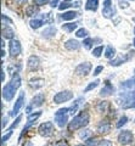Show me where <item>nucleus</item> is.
Wrapping results in <instances>:
<instances>
[{
	"mask_svg": "<svg viewBox=\"0 0 135 146\" xmlns=\"http://www.w3.org/2000/svg\"><path fill=\"white\" fill-rule=\"evenodd\" d=\"M73 98V93L69 90H64V91H60L57 93L55 96H54V102L55 104H62V102H66L71 100Z\"/></svg>",
	"mask_w": 135,
	"mask_h": 146,
	"instance_id": "nucleus-6",
	"label": "nucleus"
},
{
	"mask_svg": "<svg viewBox=\"0 0 135 146\" xmlns=\"http://www.w3.org/2000/svg\"><path fill=\"white\" fill-rule=\"evenodd\" d=\"M93 42H94V40H93L91 38H87V39H85V40H84V42H83L82 44H83V46H84L85 49H87V50H90V49H91Z\"/></svg>",
	"mask_w": 135,
	"mask_h": 146,
	"instance_id": "nucleus-32",
	"label": "nucleus"
},
{
	"mask_svg": "<svg viewBox=\"0 0 135 146\" xmlns=\"http://www.w3.org/2000/svg\"><path fill=\"white\" fill-rule=\"evenodd\" d=\"M54 146H69V144L67 143L66 140H60V141H57V143Z\"/></svg>",
	"mask_w": 135,
	"mask_h": 146,
	"instance_id": "nucleus-37",
	"label": "nucleus"
},
{
	"mask_svg": "<svg viewBox=\"0 0 135 146\" xmlns=\"http://www.w3.org/2000/svg\"><path fill=\"white\" fill-rule=\"evenodd\" d=\"M6 124H7V118L4 117V118H3V128H5Z\"/></svg>",
	"mask_w": 135,
	"mask_h": 146,
	"instance_id": "nucleus-47",
	"label": "nucleus"
},
{
	"mask_svg": "<svg viewBox=\"0 0 135 146\" xmlns=\"http://www.w3.org/2000/svg\"><path fill=\"white\" fill-rule=\"evenodd\" d=\"M27 1V0H16V3L19 4V5H22V4H24Z\"/></svg>",
	"mask_w": 135,
	"mask_h": 146,
	"instance_id": "nucleus-48",
	"label": "nucleus"
},
{
	"mask_svg": "<svg viewBox=\"0 0 135 146\" xmlns=\"http://www.w3.org/2000/svg\"><path fill=\"white\" fill-rule=\"evenodd\" d=\"M71 6H74V5H72V4H69V3H66V1H64L62 4H60L58 5V10H65V9H68V7H71Z\"/></svg>",
	"mask_w": 135,
	"mask_h": 146,
	"instance_id": "nucleus-34",
	"label": "nucleus"
},
{
	"mask_svg": "<svg viewBox=\"0 0 135 146\" xmlns=\"http://www.w3.org/2000/svg\"><path fill=\"white\" fill-rule=\"evenodd\" d=\"M82 101H83V99L80 98V99H78L77 101L73 104V106L69 107V115H74V113L77 112V110H78V107H79V105L82 104Z\"/></svg>",
	"mask_w": 135,
	"mask_h": 146,
	"instance_id": "nucleus-27",
	"label": "nucleus"
},
{
	"mask_svg": "<svg viewBox=\"0 0 135 146\" xmlns=\"http://www.w3.org/2000/svg\"><path fill=\"white\" fill-rule=\"evenodd\" d=\"M95 139H88L87 140V146H96V143H95Z\"/></svg>",
	"mask_w": 135,
	"mask_h": 146,
	"instance_id": "nucleus-40",
	"label": "nucleus"
},
{
	"mask_svg": "<svg viewBox=\"0 0 135 146\" xmlns=\"http://www.w3.org/2000/svg\"><path fill=\"white\" fill-rule=\"evenodd\" d=\"M107 107H109V102L107 101H101L97 104V111L99 112H105Z\"/></svg>",
	"mask_w": 135,
	"mask_h": 146,
	"instance_id": "nucleus-30",
	"label": "nucleus"
},
{
	"mask_svg": "<svg viewBox=\"0 0 135 146\" xmlns=\"http://www.w3.org/2000/svg\"><path fill=\"white\" fill-rule=\"evenodd\" d=\"M99 84H100V80H99V79H96V80L91 82V83H90V84H89V85L87 86V88L84 89V93H88V91L93 90V89H95V88H96V86H97Z\"/></svg>",
	"mask_w": 135,
	"mask_h": 146,
	"instance_id": "nucleus-28",
	"label": "nucleus"
},
{
	"mask_svg": "<svg viewBox=\"0 0 135 146\" xmlns=\"http://www.w3.org/2000/svg\"><path fill=\"white\" fill-rule=\"evenodd\" d=\"M133 31H134V34H135V27H134V29H133Z\"/></svg>",
	"mask_w": 135,
	"mask_h": 146,
	"instance_id": "nucleus-55",
	"label": "nucleus"
},
{
	"mask_svg": "<svg viewBox=\"0 0 135 146\" xmlns=\"http://www.w3.org/2000/svg\"><path fill=\"white\" fill-rule=\"evenodd\" d=\"M44 100H45V95L44 94H37L35 96H33L29 106L32 107V108L33 107H39V106H42V105H43Z\"/></svg>",
	"mask_w": 135,
	"mask_h": 146,
	"instance_id": "nucleus-13",
	"label": "nucleus"
},
{
	"mask_svg": "<svg viewBox=\"0 0 135 146\" xmlns=\"http://www.w3.org/2000/svg\"><path fill=\"white\" fill-rule=\"evenodd\" d=\"M118 101L122 104L123 108H130V106L135 102V90L128 91V93H123L120 95Z\"/></svg>",
	"mask_w": 135,
	"mask_h": 146,
	"instance_id": "nucleus-4",
	"label": "nucleus"
},
{
	"mask_svg": "<svg viewBox=\"0 0 135 146\" xmlns=\"http://www.w3.org/2000/svg\"><path fill=\"white\" fill-rule=\"evenodd\" d=\"M111 0H103V7H111Z\"/></svg>",
	"mask_w": 135,
	"mask_h": 146,
	"instance_id": "nucleus-44",
	"label": "nucleus"
},
{
	"mask_svg": "<svg viewBox=\"0 0 135 146\" xmlns=\"http://www.w3.org/2000/svg\"><path fill=\"white\" fill-rule=\"evenodd\" d=\"M23 105H24V91H21L20 95H19V99H17L16 102H15V106H13V110H12L11 115L16 116L17 113L21 111V108L23 107Z\"/></svg>",
	"mask_w": 135,
	"mask_h": 146,
	"instance_id": "nucleus-11",
	"label": "nucleus"
},
{
	"mask_svg": "<svg viewBox=\"0 0 135 146\" xmlns=\"http://www.w3.org/2000/svg\"><path fill=\"white\" fill-rule=\"evenodd\" d=\"M119 5H120V7H122V9H127L128 7V3L127 1H122V0H120Z\"/></svg>",
	"mask_w": 135,
	"mask_h": 146,
	"instance_id": "nucleus-45",
	"label": "nucleus"
},
{
	"mask_svg": "<svg viewBox=\"0 0 135 146\" xmlns=\"http://www.w3.org/2000/svg\"><path fill=\"white\" fill-rule=\"evenodd\" d=\"M103 51V46L102 45H100V46H97L93 50V56H95V57H100L101 56V54Z\"/></svg>",
	"mask_w": 135,
	"mask_h": 146,
	"instance_id": "nucleus-31",
	"label": "nucleus"
},
{
	"mask_svg": "<svg viewBox=\"0 0 135 146\" xmlns=\"http://www.w3.org/2000/svg\"><path fill=\"white\" fill-rule=\"evenodd\" d=\"M97 146H113V145H112L110 140H101L100 143L97 144Z\"/></svg>",
	"mask_w": 135,
	"mask_h": 146,
	"instance_id": "nucleus-36",
	"label": "nucleus"
},
{
	"mask_svg": "<svg viewBox=\"0 0 135 146\" xmlns=\"http://www.w3.org/2000/svg\"><path fill=\"white\" fill-rule=\"evenodd\" d=\"M21 85V78L19 74H13V77L11 78L10 83H7L5 86L3 88V98L4 100L6 101H11L15 96V93H16V89L20 88Z\"/></svg>",
	"mask_w": 135,
	"mask_h": 146,
	"instance_id": "nucleus-1",
	"label": "nucleus"
},
{
	"mask_svg": "<svg viewBox=\"0 0 135 146\" xmlns=\"http://www.w3.org/2000/svg\"><path fill=\"white\" fill-rule=\"evenodd\" d=\"M35 1V4H37L38 6H42V5H44V4H46L49 0H34Z\"/></svg>",
	"mask_w": 135,
	"mask_h": 146,
	"instance_id": "nucleus-41",
	"label": "nucleus"
},
{
	"mask_svg": "<svg viewBox=\"0 0 135 146\" xmlns=\"http://www.w3.org/2000/svg\"><path fill=\"white\" fill-rule=\"evenodd\" d=\"M44 83H45V80L43 78H34L29 82V86L33 89H39L42 86H44Z\"/></svg>",
	"mask_w": 135,
	"mask_h": 146,
	"instance_id": "nucleus-18",
	"label": "nucleus"
},
{
	"mask_svg": "<svg viewBox=\"0 0 135 146\" xmlns=\"http://www.w3.org/2000/svg\"><path fill=\"white\" fill-rule=\"evenodd\" d=\"M116 55V49L113 46H107L105 50V57L106 58H112Z\"/></svg>",
	"mask_w": 135,
	"mask_h": 146,
	"instance_id": "nucleus-26",
	"label": "nucleus"
},
{
	"mask_svg": "<svg viewBox=\"0 0 135 146\" xmlns=\"http://www.w3.org/2000/svg\"><path fill=\"white\" fill-rule=\"evenodd\" d=\"M90 135H91V130L85 129V130H82V131L79 133V138L82 139V140H88Z\"/></svg>",
	"mask_w": 135,
	"mask_h": 146,
	"instance_id": "nucleus-29",
	"label": "nucleus"
},
{
	"mask_svg": "<svg viewBox=\"0 0 135 146\" xmlns=\"http://www.w3.org/2000/svg\"><path fill=\"white\" fill-rule=\"evenodd\" d=\"M38 10H39V7L37 5H29L28 7L26 9V15L27 16H33V15H35V13L38 12Z\"/></svg>",
	"mask_w": 135,
	"mask_h": 146,
	"instance_id": "nucleus-25",
	"label": "nucleus"
},
{
	"mask_svg": "<svg viewBox=\"0 0 135 146\" xmlns=\"http://www.w3.org/2000/svg\"><path fill=\"white\" fill-rule=\"evenodd\" d=\"M13 35H15V32H13V29H11L9 26H6V27H4V28H3V36H4V38L12 40Z\"/></svg>",
	"mask_w": 135,
	"mask_h": 146,
	"instance_id": "nucleus-20",
	"label": "nucleus"
},
{
	"mask_svg": "<svg viewBox=\"0 0 135 146\" xmlns=\"http://www.w3.org/2000/svg\"><path fill=\"white\" fill-rule=\"evenodd\" d=\"M97 6H99V0H87V4H85V9L91 11H96Z\"/></svg>",
	"mask_w": 135,
	"mask_h": 146,
	"instance_id": "nucleus-19",
	"label": "nucleus"
},
{
	"mask_svg": "<svg viewBox=\"0 0 135 146\" xmlns=\"http://www.w3.org/2000/svg\"><path fill=\"white\" fill-rule=\"evenodd\" d=\"M88 123H89V113H87V112H80L78 116H75L73 119H72V122H69L68 129L71 131L78 130V129H80V128L85 127Z\"/></svg>",
	"mask_w": 135,
	"mask_h": 146,
	"instance_id": "nucleus-2",
	"label": "nucleus"
},
{
	"mask_svg": "<svg viewBox=\"0 0 135 146\" xmlns=\"http://www.w3.org/2000/svg\"><path fill=\"white\" fill-rule=\"evenodd\" d=\"M90 71H91V63L90 62H83V63H79V65L75 67L74 73L77 76H88Z\"/></svg>",
	"mask_w": 135,
	"mask_h": 146,
	"instance_id": "nucleus-9",
	"label": "nucleus"
},
{
	"mask_svg": "<svg viewBox=\"0 0 135 146\" xmlns=\"http://www.w3.org/2000/svg\"><path fill=\"white\" fill-rule=\"evenodd\" d=\"M40 65V61H39V57L38 56H30L28 58V62H27V66H28V68L30 71H35L38 70V67Z\"/></svg>",
	"mask_w": 135,
	"mask_h": 146,
	"instance_id": "nucleus-14",
	"label": "nucleus"
},
{
	"mask_svg": "<svg viewBox=\"0 0 135 146\" xmlns=\"http://www.w3.org/2000/svg\"><path fill=\"white\" fill-rule=\"evenodd\" d=\"M75 146H84V145H82V144H79V145H75Z\"/></svg>",
	"mask_w": 135,
	"mask_h": 146,
	"instance_id": "nucleus-52",
	"label": "nucleus"
},
{
	"mask_svg": "<svg viewBox=\"0 0 135 146\" xmlns=\"http://www.w3.org/2000/svg\"><path fill=\"white\" fill-rule=\"evenodd\" d=\"M77 15H78V13L75 12V11H67V12H65L61 17L64 18L65 21H69V20H74V18L77 17Z\"/></svg>",
	"mask_w": 135,
	"mask_h": 146,
	"instance_id": "nucleus-23",
	"label": "nucleus"
},
{
	"mask_svg": "<svg viewBox=\"0 0 135 146\" xmlns=\"http://www.w3.org/2000/svg\"><path fill=\"white\" fill-rule=\"evenodd\" d=\"M68 115H69V108H60L55 113V122L60 128H64L67 122H68Z\"/></svg>",
	"mask_w": 135,
	"mask_h": 146,
	"instance_id": "nucleus-3",
	"label": "nucleus"
},
{
	"mask_svg": "<svg viewBox=\"0 0 135 146\" xmlns=\"http://www.w3.org/2000/svg\"><path fill=\"white\" fill-rule=\"evenodd\" d=\"M22 119V117L21 116H19V117H17V119L15 121V123H13V124L11 125V129H12V128H15V127H17V125H19V123H20V121Z\"/></svg>",
	"mask_w": 135,
	"mask_h": 146,
	"instance_id": "nucleus-43",
	"label": "nucleus"
},
{
	"mask_svg": "<svg viewBox=\"0 0 135 146\" xmlns=\"http://www.w3.org/2000/svg\"><path fill=\"white\" fill-rule=\"evenodd\" d=\"M133 57H135V51H129L128 54L123 55V56H119V57L114 58V60L110 61V65H111V66H114V67H116V66H119V65H122V63H125L127 61L132 60Z\"/></svg>",
	"mask_w": 135,
	"mask_h": 146,
	"instance_id": "nucleus-7",
	"label": "nucleus"
},
{
	"mask_svg": "<svg viewBox=\"0 0 135 146\" xmlns=\"http://www.w3.org/2000/svg\"><path fill=\"white\" fill-rule=\"evenodd\" d=\"M57 33V29H56V27H54V26H49L46 27L44 31H43V33L42 35L44 36V38H52V36H55Z\"/></svg>",
	"mask_w": 135,
	"mask_h": 146,
	"instance_id": "nucleus-16",
	"label": "nucleus"
},
{
	"mask_svg": "<svg viewBox=\"0 0 135 146\" xmlns=\"http://www.w3.org/2000/svg\"><path fill=\"white\" fill-rule=\"evenodd\" d=\"M75 35H77L78 38H84V36L88 35V31L84 29V28H79L77 32H75Z\"/></svg>",
	"mask_w": 135,
	"mask_h": 146,
	"instance_id": "nucleus-33",
	"label": "nucleus"
},
{
	"mask_svg": "<svg viewBox=\"0 0 135 146\" xmlns=\"http://www.w3.org/2000/svg\"><path fill=\"white\" fill-rule=\"evenodd\" d=\"M102 70H103V66H97V67L95 68V71H94L93 74H94V76H99V74H100V73L102 72Z\"/></svg>",
	"mask_w": 135,
	"mask_h": 146,
	"instance_id": "nucleus-38",
	"label": "nucleus"
},
{
	"mask_svg": "<svg viewBox=\"0 0 135 146\" xmlns=\"http://www.w3.org/2000/svg\"><path fill=\"white\" fill-rule=\"evenodd\" d=\"M23 146H34V145H33L32 141H26V144Z\"/></svg>",
	"mask_w": 135,
	"mask_h": 146,
	"instance_id": "nucleus-49",
	"label": "nucleus"
},
{
	"mask_svg": "<svg viewBox=\"0 0 135 146\" xmlns=\"http://www.w3.org/2000/svg\"><path fill=\"white\" fill-rule=\"evenodd\" d=\"M1 80L3 82L5 80V73H4V71H1Z\"/></svg>",
	"mask_w": 135,
	"mask_h": 146,
	"instance_id": "nucleus-50",
	"label": "nucleus"
},
{
	"mask_svg": "<svg viewBox=\"0 0 135 146\" xmlns=\"http://www.w3.org/2000/svg\"><path fill=\"white\" fill-rule=\"evenodd\" d=\"M118 143L122 145H128L134 140V135L130 130H123L118 134Z\"/></svg>",
	"mask_w": 135,
	"mask_h": 146,
	"instance_id": "nucleus-8",
	"label": "nucleus"
},
{
	"mask_svg": "<svg viewBox=\"0 0 135 146\" xmlns=\"http://www.w3.org/2000/svg\"><path fill=\"white\" fill-rule=\"evenodd\" d=\"M9 51H10V55L12 57L19 56L22 51V48H21V44L19 40H15V39L11 40L10 44H9Z\"/></svg>",
	"mask_w": 135,
	"mask_h": 146,
	"instance_id": "nucleus-10",
	"label": "nucleus"
},
{
	"mask_svg": "<svg viewBox=\"0 0 135 146\" xmlns=\"http://www.w3.org/2000/svg\"><path fill=\"white\" fill-rule=\"evenodd\" d=\"M111 130V124L109 121H101L100 123L97 124V131L100 134H107L109 131Z\"/></svg>",
	"mask_w": 135,
	"mask_h": 146,
	"instance_id": "nucleus-12",
	"label": "nucleus"
},
{
	"mask_svg": "<svg viewBox=\"0 0 135 146\" xmlns=\"http://www.w3.org/2000/svg\"><path fill=\"white\" fill-rule=\"evenodd\" d=\"M65 1H66V3H68V1H71V0H65Z\"/></svg>",
	"mask_w": 135,
	"mask_h": 146,
	"instance_id": "nucleus-54",
	"label": "nucleus"
},
{
	"mask_svg": "<svg viewBox=\"0 0 135 146\" xmlns=\"http://www.w3.org/2000/svg\"><path fill=\"white\" fill-rule=\"evenodd\" d=\"M1 20H3V25H4V26H5L6 22H7V23H12V21H11L9 17H6L5 15H1Z\"/></svg>",
	"mask_w": 135,
	"mask_h": 146,
	"instance_id": "nucleus-39",
	"label": "nucleus"
},
{
	"mask_svg": "<svg viewBox=\"0 0 135 146\" xmlns=\"http://www.w3.org/2000/svg\"><path fill=\"white\" fill-rule=\"evenodd\" d=\"M113 90H114V88L112 86V84L109 83V82H106L105 86H103V88L100 90V95H101V96H110V95L113 93Z\"/></svg>",
	"mask_w": 135,
	"mask_h": 146,
	"instance_id": "nucleus-17",
	"label": "nucleus"
},
{
	"mask_svg": "<svg viewBox=\"0 0 135 146\" xmlns=\"http://www.w3.org/2000/svg\"><path fill=\"white\" fill-rule=\"evenodd\" d=\"M133 45H134V46H135V39H134V42H133Z\"/></svg>",
	"mask_w": 135,
	"mask_h": 146,
	"instance_id": "nucleus-53",
	"label": "nucleus"
},
{
	"mask_svg": "<svg viewBox=\"0 0 135 146\" xmlns=\"http://www.w3.org/2000/svg\"><path fill=\"white\" fill-rule=\"evenodd\" d=\"M114 9L113 7H103V10H102V15L103 17H106V18H111L112 16H113V13H114Z\"/></svg>",
	"mask_w": 135,
	"mask_h": 146,
	"instance_id": "nucleus-24",
	"label": "nucleus"
},
{
	"mask_svg": "<svg viewBox=\"0 0 135 146\" xmlns=\"http://www.w3.org/2000/svg\"><path fill=\"white\" fill-rule=\"evenodd\" d=\"M38 133L44 136V138H49L54 134V124L51 122H45L43 124H40L38 128Z\"/></svg>",
	"mask_w": 135,
	"mask_h": 146,
	"instance_id": "nucleus-5",
	"label": "nucleus"
},
{
	"mask_svg": "<svg viewBox=\"0 0 135 146\" xmlns=\"http://www.w3.org/2000/svg\"><path fill=\"white\" fill-rule=\"evenodd\" d=\"M44 23H45V22L42 20V18H34V20H30V22H29V25H30V27H32L33 29L40 28V27H42Z\"/></svg>",
	"mask_w": 135,
	"mask_h": 146,
	"instance_id": "nucleus-21",
	"label": "nucleus"
},
{
	"mask_svg": "<svg viewBox=\"0 0 135 146\" xmlns=\"http://www.w3.org/2000/svg\"><path fill=\"white\" fill-rule=\"evenodd\" d=\"M78 27V25L75 23V22H71V23H65L64 26H62V29H64L65 32H68V33H71V32H73L75 28Z\"/></svg>",
	"mask_w": 135,
	"mask_h": 146,
	"instance_id": "nucleus-22",
	"label": "nucleus"
},
{
	"mask_svg": "<svg viewBox=\"0 0 135 146\" xmlns=\"http://www.w3.org/2000/svg\"><path fill=\"white\" fill-rule=\"evenodd\" d=\"M58 5V0H52V1L50 3V6L51 7H55V6H57Z\"/></svg>",
	"mask_w": 135,
	"mask_h": 146,
	"instance_id": "nucleus-46",
	"label": "nucleus"
},
{
	"mask_svg": "<svg viewBox=\"0 0 135 146\" xmlns=\"http://www.w3.org/2000/svg\"><path fill=\"white\" fill-rule=\"evenodd\" d=\"M127 121H128V118L125 117V116H124V117H122V118H120V119H119V122L117 123V128H120L122 125H124L125 123H127Z\"/></svg>",
	"mask_w": 135,
	"mask_h": 146,
	"instance_id": "nucleus-35",
	"label": "nucleus"
},
{
	"mask_svg": "<svg viewBox=\"0 0 135 146\" xmlns=\"http://www.w3.org/2000/svg\"><path fill=\"white\" fill-rule=\"evenodd\" d=\"M133 146H135V143H134V145H133Z\"/></svg>",
	"mask_w": 135,
	"mask_h": 146,
	"instance_id": "nucleus-56",
	"label": "nucleus"
},
{
	"mask_svg": "<svg viewBox=\"0 0 135 146\" xmlns=\"http://www.w3.org/2000/svg\"><path fill=\"white\" fill-rule=\"evenodd\" d=\"M132 107H134V108H135V102H134V104L132 105V106H130V108H132Z\"/></svg>",
	"mask_w": 135,
	"mask_h": 146,
	"instance_id": "nucleus-51",
	"label": "nucleus"
},
{
	"mask_svg": "<svg viewBox=\"0 0 135 146\" xmlns=\"http://www.w3.org/2000/svg\"><path fill=\"white\" fill-rule=\"evenodd\" d=\"M65 48L69 51H74V50H78L80 48V43L75 39H69L65 43Z\"/></svg>",
	"mask_w": 135,
	"mask_h": 146,
	"instance_id": "nucleus-15",
	"label": "nucleus"
},
{
	"mask_svg": "<svg viewBox=\"0 0 135 146\" xmlns=\"http://www.w3.org/2000/svg\"><path fill=\"white\" fill-rule=\"evenodd\" d=\"M11 135H12V131L10 130V131H9V133H7V135H4V136H3V145L5 144V141H6V140H7L9 138H10Z\"/></svg>",
	"mask_w": 135,
	"mask_h": 146,
	"instance_id": "nucleus-42",
	"label": "nucleus"
}]
</instances>
